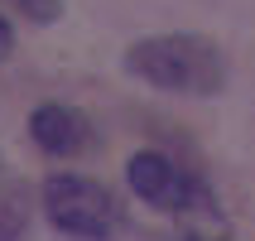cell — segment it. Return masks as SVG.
I'll return each instance as SVG.
<instances>
[{"label": "cell", "instance_id": "6da1fadb", "mask_svg": "<svg viewBox=\"0 0 255 241\" xmlns=\"http://www.w3.org/2000/svg\"><path fill=\"white\" fill-rule=\"evenodd\" d=\"M126 72L169 97H217L227 87V53L207 34H149L126 48Z\"/></svg>", "mask_w": 255, "mask_h": 241}, {"label": "cell", "instance_id": "7a4b0ae2", "mask_svg": "<svg viewBox=\"0 0 255 241\" xmlns=\"http://www.w3.org/2000/svg\"><path fill=\"white\" fill-rule=\"evenodd\" d=\"M39 203H43V217L53 222V232H63V237L106 241L116 232L111 193L97 179H87V174H53V179H43Z\"/></svg>", "mask_w": 255, "mask_h": 241}, {"label": "cell", "instance_id": "3957f363", "mask_svg": "<svg viewBox=\"0 0 255 241\" xmlns=\"http://www.w3.org/2000/svg\"><path fill=\"white\" fill-rule=\"evenodd\" d=\"M188 179H193V174H183L173 159L159 155V150H135L130 164H126L130 193H135L140 203H149V208H159V213H173V208H178Z\"/></svg>", "mask_w": 255, "mask_h": 241}, {"label": "cell", "instance_id": "277c9868", "mask_svg": "<svg viewBox=\"0 0 255 241\" xmlns=\"http://www.w3.org/2000/svg\"><path fill=\"white\" fill-rule=\"evenodd\" d=\"M29 140L39 145L43 155H82L92 145V126L77 106H58V101H43L39 111L29 116Z\"/></svg>", "mask_w": 255, "mask_h": 241}, {"label": "cell", "instance_id": "5b68a950", "mask_svg": "<svg viewBox=\"0 0 255 241\" xmlns=\"http://www.w3.org/2000/svg\"><path fill=\"white\" fill-rule=\"evenodd\" d=\"M29 217H34L29 188L10 184L5 193H0V241H24L29 237Z\"/></svg>", "mask_w": 255, "mask_h": 241}, {"label": "cell", "instance_id": "8992f818", "mask_svg": "<svg viewBox=\"0 0 255 241\" xmlns=\"http://www.w3.org/2000/svg\"><path fill=\"white\" fill-rule=\"evenodd\" d=\"M14 10L29 24H53V19H63V0H14Z\"/></svg>", "mask_w": 255, "mask_h": 241}, {"label": "cell", "instance_id": "52a82bcc", "mask_svg": "<svg viewBox=\"0 0 255 241\" xmlns=\"http://www.w3.org/2000/svg\"><path fill=\"white\" fill-rule=\"evenodd\" d=\"M10 48H14V29H10V19L0 14V58H10Z\"/></svg>", "mask_w": 255, "mask_h": 241}, {"label": "cell", "instance_id": "ba28073f", "mask_svg": "<svg viewBox=\"0 0 255 241\" xmlns=\"http://www.w3.org/2000/svg\"><path fill=\"white\" fill-rule=\"evenodd\" d=\"M5 188H10V174H5V159H0V193H5Z\"/></svg>", "mask_w": 255, "mask_h": 241}]
</instances>
